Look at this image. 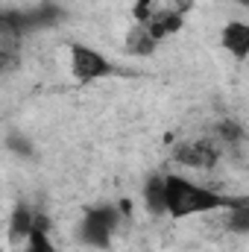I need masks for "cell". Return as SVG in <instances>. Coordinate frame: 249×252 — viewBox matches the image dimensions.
<instances>
[{"instance_id":"obj_1","label":"cell","mask_w":249,"mask_h":252,"mask_svg":"<svg viewBox=\"0 0 249 252\" xmlns=\"http://www.w3.org/2000/svg\"><path fill=\"white\" fill-rule=\"evenodd\" d=\"M244 199H229L223 193L202 185H193L190 179L179 173H167L164 176V214H170L173 220H182L190 214H211V211H223L232 208Z\"/></svg>"},{"instance_id":"obj_2","label":"cell","mask_w":249,"mask_h":252,"mask_svg":"<svg viewBox=\"0 0 249 252\" xmlns=\"http://www.w3.org/2000/svg\"><path fill=\"white\" fill-rule=\"evenodd\" d=\"M223 156V147L217 138H193V141H182L173 150V161H179L182 167H193V170H214L217 161Z\"/></svg>"},{"instance_id":"obj_3","label":"cell","mask_w":249,"mask_h":252,"mask_svg":"<svg viewBox=\"0 0 249 252\" xmlns=\"http://www.w3.org/2000/svg\"><path fill=\"white\" fill-rule=\"evenodd\" d=\"M121 214L115 205H94L82 217V241L88 247H109L112 235L118 232Z\"/></svg>"},{"instance_id":"obj_4","label":"cell","mask_w":249,"mask_h":252,"mask_svg":"<svg viewBox=\"0 0 249 252\" xmlns=\"http://www.w3.org/2000/svg\"><path fill=\"white\" fill-rule=\"evenodd\" d=\"M70 73L79 82H94V79L112 76L115 64L109 62L100 50H94L88 44H70Z\"/></svg>"},{"instance_id":"obj_5","label":"cell","mask_w":249,"mask_h":252,"mask_svg":"<svg viewBox=\"0 0 249 252\" xmlns=\"http://www.w3.org/2000/svg\"><path fill=\"white\" fill-rule=\"evenodd\" d=\"M182 24H185L182 15H173V12H153V9H150V18L144 21L147 32H150L156 41H164V38L176 35V32L182 30Z\"/></svg>"},{"instance_id":"obj_6","label":"cell","mask_w":249,"mask_h":252,"mask_svg":"<svg viewBox=\"0 0 249 252\" xmlns=\"http://www.w3.org/2000/svg\"><path fill=\"white\" fill-rule=\"evenodd\" d=\"M223 47L235 56V59H247L249 53V27L244 21H229L223 27Z\"/></svg>"},{"instance_id":"obj_7","label":"cell","mask_w":249,"mask_h":252,"mask_svg":"<svg viewBox=\"0 0 249 252\" xmlns=\"http://www.w3.org/2000/svg\"><path fill=\"white\" fill-rule=\"evenodd\" d=\"M156 47H158V41L147 32L144 24H132L129 27V32H126V50L132 56H150V53H156Z\"/></svg>"},{"instance_id":"obj_8","label":"cell","mask_w":249,"mask_h":252,"mask_svg":"<svg viewBox=\"0 0 249 252\" xmlns=\"http://www.w3.org/2000/svg\"><path fill=\"white\" fill-rule=\"evenodd\" d=\"M144 205L150 214H164V176L153 173L147 182H144Z\"/></svg>"},{"instance_id":"obj_9","label":"cell","mask_w":249,"mask_h":252,"mask_svg":"<svg viewBox=\"0 0 249 252\" xmlns=\"http://www.w3.org/2000/svg\"><path fill=\"white\" fill-rule=\"evenodd\" d=\"M32 223H35V214H32L27 205H18V208L12 211V220H9V238H12V241H27Z\"/></svg>"},{"instance_id":"obj_10","label":"cell","mask_w":249,"mask_h":252,"mask_svg":"<svg viewBox=\"0 0 249 252\" xmlns=\"http://www.w3.org/2000/svg\"><path fill=\"white\" fill-rule=\"evenodd\" d=\"M18 62H21V38L0 35V73L15 70Z\"/></svg>"},{"instance_id":"obj_11","label":"cell","mask_w":249,"mask_h":252,"mask_svg":"<svg viewBox=\"0 0 249 252\" xmlns=\"http://www.w3.org/2000/svg\"><path fill=\"white\" fill-rule=\"evenodd\" d=\"M217 141H220V147H238L244 141V126L235 121H223L217 126Z\"/></svg>"},{"instance_id":"obj_12","label":"cell","mask_w":249,"mask_h":252,"mask_svg":"<svg viewBox=\"0 0 249 252\" xmlns=\"http://www.w3.org/2000/svg\"><path fill=\"white\" fill-rule=\"evenodd\" d=\"M150 9L153 12H173V15H182L193 9V0H150Z\"/></svg>"},{"instance_id":"obj_13","label":"cell","mask_w":249,"mask_h":252,"mask_svg":"<svg viewBox=\"0 0 249 252\" xmlns=\"http://www.w3.org/2000/svg\"><path fill=\"white\" fill-rule=\"evenodd\" d=\"M238 3H249V0H238Z\"/></svg>"}]
</instances>
